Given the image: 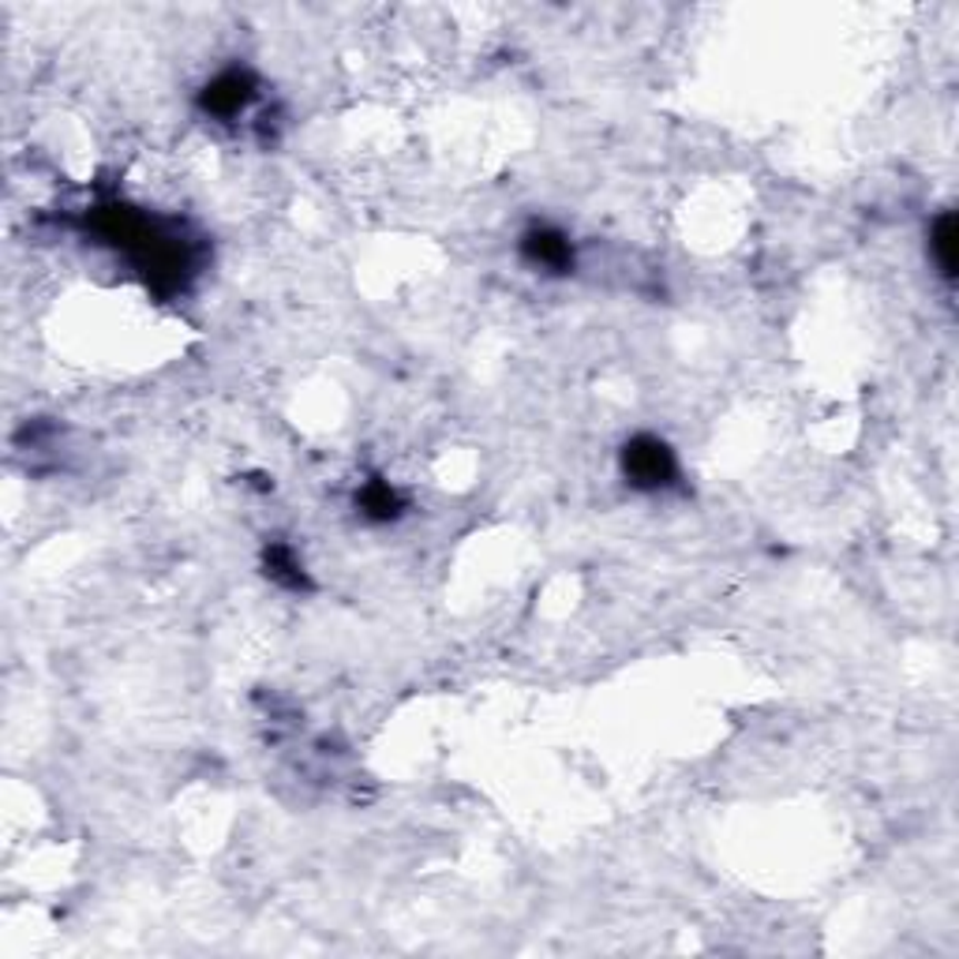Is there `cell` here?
Returning a JSON list of instances; mask_svg holds the SVG:
<instances>
[{
  "instance_id": "obj_1",
  "label": "cell",
  "mask_w": 959,
  "mask_h": 959,
  "mask_svg": "<svg viewBox=\"0 0 959 959\" xmlns=\"http://www.w3.org/2000/svg\"><path fill=\"white\" fill-rule=\"evenodd\" d=\"M623 473L634 487L659 492V487H667L675 480L678 465L667 443H659L656 435H637L634 443H626L623 450Z\"/></svg>"
},
{
  "instance_id": "obj_2",
  "label": "cell",
  "mask_w": 959,
  "mask_h": 959,
  "mask_svg": "<svg viewBox=\"0 0 959 959\" xmlns=\"http://www.w3.org/2000/svg\"><path fill=\"white\" fill-rule=\"evenodd\" d=\"M252 98H255V79L248 72H240V68H229V72H222L218 79H210L199 102H203L210 117L229 120V117L244 113V109L252 105Z\"/></svg>"
},
{
  "instance_id": "obj_3",
  "label": "cell",
  "mask_w": 959,
  "mask_h": 959,
  "mask_svg": "<svg viewBox=\"0 0 959 959\" xmlns=\"http://www.w3.org/2000/svg\"><path fill=\"white\" fill-rule=\"evenodd\" d=\"M522 252L533 266L547 270V274H566L569 266H574V248H569V240L558 233V229H528V233L522 236Z\"/></svg>"
},
{
  "instance_id": "obj_4",
  "label": "cell",
  "mask_w": 959,
  "mask_h": 959,
  "mask_svg": "<svg viewBox=\"0 0 959 959\" xmlns=\"http://www.w3.org/2000/svg\"><path fill=\"white\" fill-rule=\"evenodd\" d=\"M929 252H933L937 266H941L945 277L956 274V218L945 214L941 222L933 225V236H929Z\"/></svg>"
},
{
  "instance_id": "obj_5",
  "label": "cell",
  "mask_w": 959,
  "mask_h": 959,
  "mask_svg": "<svg viewBox=\"0 0 959 959\" xmlns=\"http://www.w3.org/2000/svg\"><path fill=\"white\" fill-rule=\"evenodd\" d=\"M270 574L277 577V582H285V585H293V588H300L304 585V574H300L296 569V558H293V552H285V547H274V552H270Z\"/></svg>"
},
{
  "instance_id": "obj_6",
  "label": "cell",
  "mask_w": 959,
  "mask_h": 959,
  "mask_svg": "<svg viewBox=\"0 0 959 959\" xmlns=\"http://www.w3.org/2000/svg\"><path fill=\"white\" fill-rule=\"evenodd\" d=\"M364 509L367 514H375V517H394L397 514V495H394V487H386V484H372L364 492Z\"/></svg>"
}]
</instances>
